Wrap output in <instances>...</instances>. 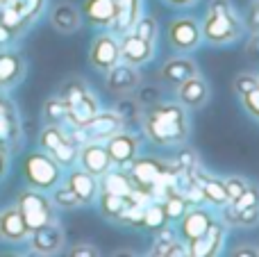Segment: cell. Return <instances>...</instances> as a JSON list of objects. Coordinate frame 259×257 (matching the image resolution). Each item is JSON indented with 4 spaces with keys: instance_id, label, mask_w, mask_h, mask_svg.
Listing matches in <instances>:
<instances>
[{
    "instance_id": "f35d334b",
    "label": "cell",
    "mask_w": 259,
    "mask_h": 257,
    "mask_svg": "<svg viewBox=\"0 0 259 257\" xmlns=\"http://www.w3.org/2000/svg\"><path fill=\"white\" fill-rule=\"evenodd\" d=\"M132 32L137 36H141V39L150 41V44H157V34H159V25H157L155 16H150V14H141L139 16V21L134 23Z\"/></svg>"
},
{
    "instance_id": "4dcf8cb0",
    "label": "cell",
    "mask_w": 259,
    "mask_h": 257,
    "mask_svg": "<svg viewBox=\"0 0 259 257\" xmlns=\"http://www.w3.org/2000/svg\"><path fill=\"white\" fill-rule=\"evenodd\" d=\"M0 144L14 150L21 144V123H18V114H7L0 116Z\"/></svg>"
},
{
    "instance_id": "816d5d0a",
    "label": "cell",
    "mask_w": 259,
    "mask_h": 257,
    "mask_svg": "<svg viewBox=\"0 0 259 257\" xmlns=\"http://www.w3.org/2000/svg\"><path fill=\"white\" fill-rule=\"evenodd\" d=\"M3 3H5V0H0V5H3Z\"/></svg>"
},
{
    "instance_id": "60d3db41",
    "label": "cell",
    "mask_w": 259,
    "mask_h": 257,
    "mask_svg": "<svg viewBox=\"0 0 259 257\" xmlns=\"http://www.w3.org/2000/svg\"><path fill=\"white\" fill-rule=\"evenodd\" d=\"M232 87H234V91H237V96H243V94H248V91L257 89L259 80H257L255 73H239V75L234 77Z\"/></svg>"
},
{
    "instance_id": "8d00e7d4",
    "label": "cell",
    "mask_w": 259,
    "mask_h": 257,
    "mask_svg": "<svg viewBox=\"0 0 259 257\" xmlns=\"http://www.w3.org/2000/svg\"><path fill=\"white\" fill-rule=\"evenodd\" d=\"M0 25L7 27V30L16 36V39L30 30V23H25L16 12H14V9H9L7 5H0Z\"/></svg>"
},
{
    "instance_id": "7c38bea8",
    "label": "cell",
    "mask_w": 259,
    "mask_h": 257,
    "mask_svg": "<svg viewBox=\"0 0 259 257\" xmlns=\"http://www.w3.org/2000/svg\"><path fill=\"white\" fill-rule=\"evenodd\" d=\"M211 221H214L211 209H207L205 205H191V207L187 209V214L178 221V237L189 244V241L205 235V232L209 230Z\"/></svg>"
},
{
    "instance_id": "7bdbcfd3",
    "label": "cell",
    "mask_w": 259,
    "mask_h": 257,
    "mask_svg": "<svg viewBox=\"0 0 259 257\" xmlns=\"http://www.w3.org/2000/svg\"><path fill=\"white\" fill-rule=\"evenodd\" d=\"M223 185H225V191H228V198L234 200L248 185H250V182L241 176H228V178H223Z\"/></svg>"
},
{
    "instance_id": "9c48e42d",
    "label": "cell",
    "mask_w": 259,
    "mask_h": 257,
    "mask_svg": "<svg viewBox=\"0 0 259 257\" xmlns=\"http://www.w3.org/2000/svg\"><path fill=\"white\" fill-rule=\"evenodd\" d=\"M225 241H228V226L214 219L205 235L187 244L189 257H216L225 248Z\"/></svg>"
},
{
    "instance_id": "cb8c5ba5",
    "label": "cell",
    "mask_w": 259,
    "mask_h": 257,
    "mask_svg": "<svg viewBox=\"0 0 259 257\" xmlns=\"http://www.w3.org/2000/svg\"><path fill=\"white\" fill-rule=\"evenodd\" d=\"M152 255L157 257H189L187 241H182L175 235L173 228H161L157 230L155 241H152Z\"/></svg>"
},
{
    "instance_id": "11a10c76",
    "label": "cell",
    "mask_w": 259,
    "mask_h": 257,
    "mask_svg": "<svg viewBox=\"0 0 259 257\" xmlns=\"http://www.w3.org/2000/svg\"><path fill=\"white\" fill-rule=\"evenodd\" d=\"M257 80H259V75H257Z\"/></svg>"
},
{
    "instance_id": "8992f818",
    "label": "cell",
    "mask_w": 259,
    "mask_h": 257,
    "mask_svg": "<svg viewBox=\"0 0 259 257\" xmlns=\"http://www.w3.org/2000/svg\"><path fill=\"white\" fill-rule=\"evenodd\" d=\"M89 62L94 68L107 73L114 64L121 62V46H118V36L112 30H100V34L91 41L89 48Z\"/></svg>"
},
{
    "instance_id": "1f68e13d",
    "label": "cell",
    "mask_w": 259,
    "mask_h": 257,
    "mask_svg": "<svg viewBox=\"0 0 259 257\" xmlns=\"http://www.w3.org/2000/svg\"><path fill=\"white\" fill-rule=\"evenodd\" d=\"M161 205H164V214H166V219H168V223H178L180 219L187 214V209L191 207V205H189V200L184 198L180 191H175V189H170L168 194L164 196Z\"/></svg>"
},
{
    "instance_id": "74e56055",
    "label": "cell",
    "mask_w": 259,
    "mask_h": 257,
    "mask_svg": "<svg viewBox=\"0 0 259 257\" xmlns=\"http://www.w3.org/2000/svg\"><path fill=\"white\" fill-rule=\"evenodd\" d=\"M48 194H50V200H53V205L57 209H75V207H80V200H77V196L66 187V182H64V185L59 182V185L53 187Z\"/></svg>"
},
{
    "instance_id": "d6986e66",
    "label": "cell",
    "mask_w": 259,
    "mask_h": 257,
    "mask_svg": "<svg viewBox=\"0 0 259 257\" xmlns=\"http://www.w3.org/2000/svg\"><path fill=\"white\" fill-rule=\"evenodd\" d=\"M0 235H3V241L7 244H23L30 235V228L25 226V219L18 212V207H5L0 212Z\"/></svg>"
},
{
    "instance_id": "f1b7e54d",
    "label": "cell",
    "mask_w": 259,
    "mask_h": 257,
    "mask_svg": "<svg viewBox=\"0 0 259 257\" xmlns=\"http://www.w3.org/2000/svg\"><path fill=\"white\" fill-rule=\"evenodd\" d=\"M3 5H7L9 9H14V12H16L23 21L32 25V23L39 21V16L46 12L48 0H5Z\"/></svg>"
},
{
    "instance_id": "f6af8a7d",
    "label": "cell",
    "mask_w": 259,
    "mask_h": 257,
    "mask_svg": "<svg viewBox=\"0 0 259 257\" xmlns=\"http://www.w3.org/2000/svg\"><path fill=\"white\" fill-rule=\"evenodd\" d=\"M239 98H241V105L246 107V112L250 114L252 118H257L259 121V87L257 89H252V91H248V94L239 96Z\"/></svg>"
},
{
    "instance_id": "484cf974",
    "label": "cell",
    "mask_w": 259,
    "mask_h": 257,
    "mask_svg": "<svg viewBox=\"0 0 259 257\" xmlns=\"http://www.w3.org/2000/svg\"><path fill=\"white\" fill-rule=\"evenodd\" d=\"M116 21L112 23L109 30L114 32L116 36L125 34V32H132L134 23L139 21V16L143 14V0H116Z\"/></svg>"
},
{
    "instance_id": "83f0119b",
    "label": "cell",
    "mask_w": 259,
    "mask_h": 257,
    "mask_svg": "<svg viewBox=\"0 0 259 257\" xmlns=\"http://www.w3.org/2000/svg\"><path fill=\"white\" fill-rule=\"evenodd\" d=\"M100 180V191H109V194H118V196H132L134 191V185H132V178L125 168H109Z\"/></svg>"
},
{
    "instance_id": "ffe728a7",
    "label": "cell",
    "mask_w": 259,
    "mask_h": 257,
    "mask_svg": "<svg viewBox=\"0 0 259 257\" xmlns=\"http://www.w3.org/2000/svg\"><path fill=\"white\" fill-rule=\"evenodd\" d=\"M191 75H198V64L193 62L191 57H182V55L166 59L164 66L159 68L161 82H164L166 87H173V89L178 84H182V82Z\"/></svg>"
},
{
    "instance_id": "f5cc1de1",
    "label": "cell",
    "mask_w": 259,
    "mask_h": 257,
    "mask_svg": "<svg viewBox=\"0 0 259 257\" xmlns=\"http://www.w3.org/2000/svg\"><path fill=\"white\" fill-rule=\"evenodd\" d=\"M0 241H3V235H0Z\"/></svg>"
},
{
    "instance_id": "db71d44e",
    "label": "cell",
    "mask_w": 259,
    "mask_h": 257,
    "mask_svg": "<svg viewBox=\"0 0 259 257\" xmlns=\"http://www.w3.org/2000/svg\"><path fill=\"white\" fill-rule=\"evenodd\" d=\"M257 39H259V32H257Z\"/></svg>"
},
{
    "instance_id": "c3c4849f",
    "label": "cell",
    "mask_w": 259,
    "mask_h": 257,
    "mask_svg": "<svg viewBox=\"0 0 259 257\" xmlns=\"http://www.w3.org/2000/svg\"><path fill=\"white\" fill-rule=\"evenodd\" d=\"M230 255L234 257H241V255H248V257H259V248L252 244H246V246H237V248L230 250Z\"/></svg>"
},
{
    "instance_id": "f907efd6",
    "label": "cell",
    "mask_w": 259,
    "mask_h": 257,
    "mask_svg": "<svg viewBox=\"0 0 259 257\" xmlns=\"http://www.w3.org/2000/svg\"><path fill=\"white\" fill-rule=\"evenodd\" d=\"M164 3L173 5V7H191V5H196L198 0H164Z\"/></svg>"
},
{
    "instance_id": "7402d4cb",
    "label": "cell",
    "mask_w": 259,
    "mask_h": 257,
    "mask_svg": "<svg viewBox=\"0 0 259 257\" xmlns=\"http://www.w3.org/2000/svg\"><path fill=\"white\" fill-rule=\"evenodd\" d=\"M84 23L80 14V7H75L73 3H57L50 9V25L62 34H73L77 32Z\"/></svg>"
},
{
    "instance_id": "ac0fdd59",
    "label": "cell",
    "mask_w": 259,
    "mask_h": 257,
    "mask_svg": "<svg viewBox=\"0 0 259 257\" xmlns=\"http://www.w3.org/2000/svg\"><path fill=\"white\" fill-rule=\"evenodd\" d=\"M123 125H125L123 118L118 116L114 109H103V112L96 114L89 123H84L82 130H84L89 141H105L112 135H116L118 130H123Z\"/></svg>"
},
{
    "instance_id": "6da1fadb",
    "label": "cell",
    "mask_w": 259,
    "mask_h": 257,
    "mask_svg": "<svg viewBox=\"0 0 259 257\" xmlns=\"http://www.w3.org/2000/svg\"><path fill=\"white\" fill-rule=\"evenodd\" d=\"M141 125L146 137L157 146H184L191 135L189 114L180 103H159L143 107Z\"/></svg>"
},
{
    "instance_id": "d6a6232c",
    "label": "cell",
    "mask_w": 259,
    "mask_h": 257,
    "mask_svg": "<svg viewBox=\"0 0 259 257\" xmlns=\"http://www.w3.org/2000/svg\"><path fill=\"white\" fill-rule=\"evenodd\" d=\"M50 157L59 164L62 168H71L77 164V157H80V146L71 139H64L57 148L50 150Z\"/></svg>"
},
{
    "instance_id": "7dc6e473",
    "label": "cell",
    "mask_w": 259,
    "mask_h": 257,
    "mask_svg": "<svg viewBox=\"0 0 259 257\" xmlns=\"http://www.w3.org/2000/svg\"><path fill=\"white\" fill-rule=\"evenodd\" d=\"M243 25L248 27V30H252L257 34L259 32V3H255L250 7V12L246 14V21H243Z\"/></svg>"
},
{
    "instance_id": "5b68a950",
    "label": "cell",
    "mask_w": 259,
    "mask_h": 257,
    "mask_svg": "<svg viewBox=\"0 0 259 257\" xmlns=\"http://www.w3.org/2000/svg\"><path fill=\"white\" fill-rule=\"evenodd\" d=\"M175 171H180V166L175 162L166 166L161 159L150 157V155H137V157L132 159V164L127 166V173H130V178H132L134 189L146 196H152L155 185L166 173H175Z\"/></svg>"
},
{
    "instance_id": "603a6c76",
    "label": "cell",
    "mask_w": 259,
    "mask_h": 257,
    "mask_svg": "<svg viewBox=\"0 0 259 257\" xmlns=\"http://www.w3.org/2000/svg\"><path fill=\"white\" fill-rule=\"evenodd\" d=\"M25 75V62L14 50H0V91L12 89Z\"/></svg>"
},
{
    "instance_id": "7a4b0ae2",
    "label": "cell",
    "mask_w": 259,
    "mask_h": 257,
    "mask_svg": "<svg viewBox=\"0 0 259 257\" xmlns=\"http://www.w3.org/2000/svg\"><path fill=\"white\" fill-rule=\"evenodd\" d=\"M202 39L209 41L214 46L232 44L243 34L246 25H243L241 14L237 12L232 0H209L205 21L200 23Z\"/></svg>"
},
{
    "instance_id": "5bb4252c",
    "label": "cell",
    "mask_w": 259,
    "mask_h": 257,
    "mask_svg": "<svg viewBox=\"0 0 259 257\" xmlns=\"http://www.w3.org/2000/svg\"><path fill=\"white\" fill-rule=\"evenodd\" d=\"M77 164L96 178H103L105 173L114 166L112 157H109V153H107V148H105L103 141H87L84 146H80Z\"/></svg>"
},
{
    "instance_id": "4316f807",
    "label": "cell",
    "mask_w": 259,
    "mask_h": 257,
    "mask_svg": "<svg viewBox=\"0 0 259 257\" xmlns=\"http://www.w3.org/2000/svg\"><path fill=\"white\" fill-rule=\"evenodd\" d=\"M132 200H134V194L132 196H118V194H109V191H100V196H98L100 214H103V219H107V221L121 223L123 214H125V209L130 207Z\"/></svg>"
},
{
    "instance_id": "9f6ffc18",
    "label": "cell",
    "mask_w": 259,
    "mask_h": 257,
    "mask_svg": "<svg viewBox=\"0 0 259 257\" xmlns=\"http://www.w3.org/2000/svg\"><path fill=\"white\" fill-rule=\"evenodd\" d=\"M257 248H259V246H257Z\"/></svg>"
},
{
    "instance_id": "836d02e7",
    "label": "cell",
    "mask_w": 259,
    "mask_h": 257,
    "mask_svg": "<svg viewBox=\"0 0 259 257\" xmlns=\"http://www.w3.org/2000/svg\"><path fill=\"white\" fill-rule=\"evenodd\" d=\"M41 116H44V123H53V125H64L68 116V107L59 96H53L44 103V109H41Z\"/></svg>"
},
{
    "instance_id": "bcb514c9",
    "label": "cell",
    "mask_w": 259,
    "mask_h": 257,
    "mask_svg": "<svg viewBox=\"0 0 259 257\" xmlns=\"http://www.w3.org/2000/svg\"><path fill=\"white\" fill-rule=\"evenodd\" d=\"M66 253L71 257H98L100 250L96 248L94 244H73Z\"/></svg>"
},
{
    "instance_id": "9a60e30c",
    "label": "cell",
    "mask_w": 259,
    "mask_h": 257,
    "mask_svg": "<svg viewBox=\"0 0 259 257\" xmlns=\"http://www.w3.org/2000/svg\"><path fill=\"white\" fill-rule=\"evenodd\" d=\"M118 46H121V62H127L132 66H143L155 57V44L137 36L134 32L118 36Z\"/></svg>"
},
{
    "instance_id": "b9f144b4",
    "label": "cell",
    "mask_w": 259,
    "mask_h": 257,
    "mask_svg": "<svg viewBox=\"0 0 259 257\" xmlns=\"http://www.w3.org/2000/svg\"><path fill=\"white\" fill-rule=\"evenodd\" d=\"M134 100H137L141 107H150V105L159 103V89H157V87H141L139 84Z\"/></svg>"
},
{
    "instance_id": "ab89813d",
    "label": "cell",
    "mask_w": 259,
    "mask_h": 257,
    "mask_svg": "<svg viewBox=\"0 0 259 257\" xmlns=\"http://www.w3.org/2000/svg\"><path fill=\"white\" fill-rule=\"evenodd\" d=\"M234 209H246V207H259V187L257 185H248L241 194L234 200H230Z\"/></svg>"
},
{
    "instance_id": "8fae6325",
    "label": "cell",
    "mask_w": 259,
    "mask_h": 257,
    "mask_svg": "<svg viewBox=\"0 0 259 257\" xmlns=\"http://www.w3.org/2000/svg\"><path fill=\"white\" fill-rule=\"evenodd\" d=\"M66 178H64V182H66V187L73 191V194L77 196V200H80V205H91L98 200L100 196V180L96 176H91L89 171H84L82 166H71L66 168Z\"/></svg>"
},
{
    "instance_id": "30bf717a",
    "label": "cell",
    "mask_w": 259,
    "mask_h": 257,
    "mask_svg": "<svg viewBox=\"0 0 259 257\" xmlns=\"http://www.w3.org/2000/svg\"><path fill=\"white\" fill-rule=\"evenodd\" d=\"M103 144H105V148H107L109 157H112L114 166L125 168V171L130 164H132V159L139 155V148H141L139 137H134L132 132H125V130H118L116 135L105 139Z\"/></svg>"
},
{
    "instance_id": "44dd1931",
    "label": "cell",
    "mask_w": 259,
    "mask_h": 257,
    "mask_svg": "<svg viewBox=\"0 0 259 257\" xmlns=\"http://www.w3.org/2000/svg\"><path fill=\"white\" fill-rule=\"evenodd\" d=\"M191 178L196 180V185L200 187L202 196H205V203L216 205V207L230 203L228 191H225V185H223V178H216V176H211V173H205L200 166L193 168Z\"/></svg>"
},
{
    "instance_id": "3957f363",
    "label": "cell",
    "mask_w": 259,
    "mask_h": 257,
    "mask_svg": "<svg viewBox=\"0 0 259 257\" xmlns=\"http://www.w3.org/2000/svg\"><path fill=\"white\" fill-rule=\"evenodd\" d=\"M23 178H25L27 187L48 194L53 187H57L64 180V168L50 157V153L39 148L27 153L23 159Z\"/></svg>"
},
{
    "instance_id": "f546056e",
    "label": "cell",
    "mask_w": 259,
    "mask_h": 257,
    "mask_svg": "<svg viewBox=\"0 0 259 257\" xmlns=\"http://www.w3.org/2000/svg\"><path fill=\"white\" fill-rule=\"evenodd\" d=\"M166 226H168V219H166V214H164L161 200H150L148 205H143L141 228H146V230H150V232H157Z\"/></svg>"
},
{
    "instance_id": "2e32d148",
    "label": "cell",
    "mask_w": 259,
    "mask_h": 257,
    "mask_svg": "<svg viewBox=\"0 0 259 257\" xmlns=\"http://www.w3.org/2000/svg\"><path fill=\"white\" fill-rule=\"evenodd\" d=\"M80 14L91 27L96 30H109L116 21V0H84L80 7Z\"/></svg>"
},
{
    "instance_id": "681fc988",
    "label": "cell",
    "mask_w": 259,
    "mask_h": 257,
    "mask_svg": "<svg viewBox=\"0 0 259 257\" xmlns=\"http://www.w3.org/2000/svg\"><path fill=\"white\" fill-rule=\"evenodd\" d=\"M7 114H16V107H14L12 100L0 91V116H7Z\"/></svg>"
},
{
    "instance_id": "e575fe53",
    "label": "cell",
    "mask_w": 259,
    "mask_h": 257,
    "mask_svg": "<svg viewBox=\"0 0 259 257\" xmlns=\"http://www.w3.org/2000/svg\"><path fill=\"white\" fill-rule=\"evenodd\" d=\"M64 139H68L66 135V125H53V123H46L39 132V148L50 153L53 148H57Z\"/></svg>"
},
{
    "instance_id": "ba28073f",
    "label": "cell",
    "mask_w": 259,
    "mask_h": 257,
    "mask_svg": "<svg viewBox=\"0 0 259 257\" xmlns=\"http://www.w3.org/2000/svg\"><path fill=\"white\" fill-rule=\"evenodd\" d=\"M202 30L193 16H180L168 23V44L180 53H191L200 46Z\"/></svg>"
},
{
    "instance_id": "d4e9b609",
    "label": "cell",
    "mask_w": 259,
    "mask_h": 257,
    "mask_svg": "<svg viewBox=\"0 0 259 257\" xmlns=\"http://www.w3.org/2000/svg\"><path fill=\"white\" fill-rule=\"evenodd\" d=\"M98 112H100L98 98L89 91V94H84L82 98H77L73 105H68V116H66V123H64V125L82 127L84 123H89Z\"/></svg>"
},
{
    "instance_id": "ee69618b",
    "label": "cell",
    "mask_w": 259,
    "mask_h": 257,
    "mask_svg": "<svg viewBox=\"0 0 259 257\" xmlns=\"http://www.w3.org/2000/svg\"><path fill=\"white\" fill-rule=\"evenodd\" d=\"M114 112L118 114V116L123 118V123H127V121H132V118H137L139 116V112H141V105L137 103V100H121V103H118V107L114 109Z\"/></svg>"
},
{
    "instance_id": "4fadbf2b",
    "label": "cell",
    "mask_w": 259,
    "mask_h": 257,
    "mask_svg": "<svg viewBox=\"0 0 259 257\" xmlns=\"http://www.w3.org/2000/svg\"><path fill=\"white\" fill-rule=\"evenodd\" d=\"M105 84L112 94L116 96H130L141 84V73L139 66H132L127 62H118L105 73Z\"/></svg>"
},
{
    "instance_id": "277c9868",
    "label": "cell",
    "mask_w": 259,
    "mask_h": 257,
    "mask_svg": "<svg viewBox=\"0 0 259 257\" xmlns=\"http://www.w3.org/2000/svg\"><path fill=\"white\" fill-rule=\"evenodd\" d=\"M16 207L23 214V219H25V226L30 228V232L57 221V207L53 205V200H50V196L46 191L27 187V189H23L18 194Z\"/></svg>"
},
{
    "instance_id": "52a82bcc",
    "label": "cell",
    "mask_w": 259,
    "mask_h": 257,
    "mask_svg": "<svg viewBox=\"0 0 259 257\" xmlns=\"http://www.w3.org/2000/svg\"><path fill=\"white\" fill-rule=\"evenodd\" d=\"M27 248L34 255H57L66 248V235L57 221L41 226L27 235Z\"/></svg>"
},
{
    "instance_id": "e0dca14e",
    "label": "cell",
    "mask_w": 259,
    "mask_h": 257,
    "mask_svg": "<svg viewBox=\"0 0 259 257\" xmlns=\"http://www.w3.org/2000/svg\"><path fill=\"white\" fill-rule=\"evenodd\" d=\"M175 96H178V103L184 109H200L209 100V84L198 73V75L187 77L182 84L175 87Z\"/></svg>"
},
{
    "instance_id": "d590c367",
    "label": "cell",
    "mask_w": 259,
    "mask_h": 257,
    "mask_svg": "<svg viewBox=\"0 0 259 257\" xmlns=\"http://www.w3.org/2000/svg\"><path fill=\"white\" fill-rule=\"evenodd\" d=\"M84 94H89V87H87V82L82 80V77H68L66 82H64L62 87H59V98L68 105H73L77 98H82Z\"/></svg>"
}]
</instances>
